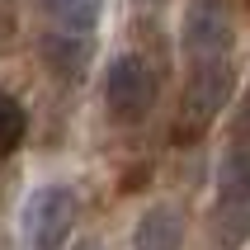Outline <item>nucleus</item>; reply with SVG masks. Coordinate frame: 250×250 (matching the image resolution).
<instances>
[{
	"label": "nucleus",
	"instance_id": "obj_9",
	"mask_svg": "<svg viewBox=\"0 0 250 250\" xmlns=\"http://www.w3.org/2000/svg\"><path fill=\"white\" fill-rule=\"evenodd\" d=\"M212 236L222 250H241L250 241V203H217L212 212Z\"/></svg>",
	"mask_w": 250,
	"mask_h": 250
},
{
	"label": "nucleus",
	"instance_id": "obj_6",
	"mask_svg": "<svg viewBox=\"0 0 250 250\" xmlns=\"http://www.w3.org/2000/svg\"><path fill=\"white\" fill-rule=\"evenodd\" d=\"M42 62L57 76H66V81L85 76V66H90V33H62V28H52L42 38Z\"/></svg>",
	"mask_w": 250,
	"mask_h": 250
},
{
	"label": "nucleus",
	"instance_id": "obj_12",
	"mask_svg": "<svg viewBox=\"0 0 250 250\" xmlns=\"http://www.w3.org/2000/svg\"><path fill=\"white\" fill-rule=\"evenodd\" d=\"M76 250H104V246H99V241H81Z\"/></svg>",
	"mask_w": 250,
	"mask_h": 250
},
{
	"label": "nucleus",
	"instance_id": "obj_8",
	"mask_svg": "<svg viewBox=\"0 0 250 250\" xmlns=\"http://www.w3.org/2000/svg\"><path fill=\"white\" fill-rule=\"evenodd\" d=\"M42 10L62 33H95L99 14H104V0H42Z\"/></svg>",
	"mask_w": 250,
	"mask_h": 250
},
{
	"label": "nucleus",
	"instance_id": "obj_3",
	"mask_svg": "<svg viewBox=\"0 0 250 250\" xmlns=\"http://www.w3.org/2000/svg\"><path fill=\"white\" fill-rule=\"evenodd\" d=\"M231 90H236V71H231V62H198L194 76H189V85H184V104H180V118L184 127L180 132H203V127L217 118V113L231 104Z\"/></svg>",
	"mask_w": 250,
	"mask_h": 250
},
{
	"label": "nucleus",
	"instance_id": "obj_10",
	"mask_svg": "<svg viewBox=\"0 0 250 250\" xmlns=\"http://www.w3.org/2000/svg\"><path fill=\"white\" fill-rule=\"evenodd\" d=\"M24 137H28V113H24V104L0 90V156L19 151Z\"/></svg>",
	"mask_w": 250,
	"mask_h": 250
},
{
	"label": "nucleus",
	"instance_id": "obj_11",
	"mask_svg": "<svg viewBox=\"0 0 250 250\" xmlns=\"http://www.w3.org/2000/svg\"><path fill=\"white\" fill-rule=\"evenodd\" d=\"M236 132H241V137H246V142H250V99H246V109H241V113H236Z\"/></svg>",
	"mask_w": 250,
	"mask_h": 250
},
{
	"label": "nucleus",
	"instance_id": "obj_1",
	"mask_svg": "<svg viewBox=\"0 0 250 250\" xmlns=\"http://www.w3.org/2000/svg\"><path fill=\"white\" fill-rule=\"evenodd\" d=\"M81 217V198L66 184H38L19 208V236L24 250H62L71 227Z\"/></svg>",
	"mask_w": 250,
	"mask_h": 250
},
{
	"label": "nucleus",
	"instance_id": "obj_5",
	"mask_svg": "<svg viewBox=\"0 0 250 250\" xmlns=\"http://www.w3.org/2000/svg\"><path fill=\"white\" fill-rule=\"evenodd\" d=\"M184 246V212L175 203H151L132 227V250H180Z\"/></svg>",
	"mask_w": 250,
	"mask_h": 250
},
{
	"label": "nucleus",
	"instance_id": "obj_13",
	"mask_svg": "<svg viewBox=\"0 0 250 250\" xmlns=\"http://www.w3.org/2000/svg\"><path fill=\"white\" fill-rule=\"evenodd\" d=\"M142 5H161V0H142Z\"/></svg>",
	"mask_w": 250,
	"mask_h": 250
},
{
	"label": "nucleus",
	"instance_id": "obj_4",
	"mask_svg": "<svg viewBox=\"0 0 250 250\" xmlns=\"http://www.w3.org/2000/svg\"><path fill=\"white\" fill-rule=\"evenodd\" d=\"M104 99H109V113L118 118V123H137L142 113L156 104V76H151V66H146L137 52L113 57L109 76H104Z\"/></svg>",
	"mask_w": 250,
	"mask_h": 250
},
{
	"label": "nucleus",
	"instance_id": "obj_7",
	"mask_svg": "<svg viewBox=\"0 0 250 250\" xmlns=\"http://www.w3.org/2000/svg\"><path fill=\"white\" fill-rule=\"evenodd\" d=\"M217 203H250V142H236L217 166Z\"/></svg>",
	"mask_w": 250,
	"mask_h": 250
},
{
	"label": "nucleus",
	"instance_id": "obj_2",
	"mask_svg": "<svg viewBox=\"0 0 250 250\" xmlns=\"http://www.w3.org/2000/svg\"><path fill=\"white\" fill-rule=\"evenodd\" d=\"M180 47L189 62H222L231 52V10H227V0H189L184 5Z\"/></svg>",
	"mask_w": 250,
	"mask_h": 250
}]
</instances>
